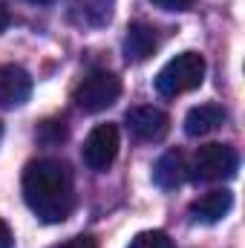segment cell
Returning a JSON list of instances; mask_svg holds the SVG:
<instances>
[{
    "label": "cell",
    "mask_w": 245,
    "mask_h": 248,
    "mask_svg": "<svg viewBox=\"0 0 245 248\" xmlns=\"http://www.w3.org/2000/svg\"><path fill=\"white\" fill-rule=\"evenodd\" d=\"M187 179V162L179 150H168L156 159L153 165V182L162 187V190H173Z\"/></svg>",
    "instance_id": "8fae6325"
},
{
    "label": "cell",
    "mask_w": 245,
    "mask_h": 248,
    "mask_svg": "<svg viewBox=\"0 0 245 248\" xmlns=\"http://www.w3.org/2000/svg\"><path fill=\"white\" fill-rule=\"evenodd\" d=\"M228 119V113L219 107V104H199L193 110H187L184 116V133L190 139H199V136H208L214 130H219Z\"/></svg>",
    "instance_id": "30bf717a"
},
{
    "label": "cell",
    "mask_w": 245,
    "mask_h": 248,
    "mask_svg": "<svg viewBox=\"0 0 245 248\" xmlns=\"http://www.w3.org/2000/svg\"><path fill=\"white\" fill-rule=\"evenodd\" d=\"M32 95V78L17 63L0 66V107H20Z\"/></svg>",
    "instance_id": "52a82bcc"
},
{
    "label": "cell",
    "mask_w": 245,
    "mask_h": 248,
    "mask_svg": "<svg viewBox=\"0 0 245 248\" xmlns=\"http://www.w3.org/2000/svg\"><path fill=\"white\" fill-rule=\"evenodd\" d=\"M26 3H38V6H46V3H52V0H26Z\"/></svg>",
    "instance_id": "ac0fdd59"
},
{
    "label": "cell",
    "mask_w": 245,
    "mask_h": 248,
    "mask_svg": "<svg viewBox=\"0 0 245 248\" xmlns=\"http://www.w3.org/2000/svg\"><path fill=\"white\" fill-rule=\"evenodd\" d=\"M0 248H15V237H12V228L0 219Z\"/></svg>",
    "instance_id": "2e32d148"
},
{
    "label": "cell",
    "mask_w": 245,
    "mask_h": 248,
    "mask_svg": "<svg viewBox=\"0 0 245 248\" xmlns=\"http://www.w3.org/2000/svg\"><path fill=\"white\" fill-rule=\"evenodd\" d=\"M0 136H3V124H0Z\"/></svg>",
    "instance_id": "d6986e66"
},
{
    "label": "cell",
    "mask_w": 245,
    "mask_h": 248,
    "mask_svg": "<svg viewBox=\"0 0 245 248\" xmlns=\"http://www.w3.org/2000/svg\"><path fill=\"white\" fill-rule=\"evenodd\" d=\"M35 136H38L41 141H46V144H58V141L66 139V127H63V122H44L38 127Z\"/></svg>",
    "instance_id": "4fadbf2b"
},
{
    "label": "cell",
    "mask_w": 245,
    "mask_h": 248,
    "mask_svg": "<svg viewBox=\"0 0 245 248\" xmlns=\"http://www.w3.org/2000/svg\"><path fill=\"white\" fill-rule=\"evenodd\" d=\"M119 127L116 124H95L90 130V136L84 139V147H81V156H84V165L95 173H104L116 156H119Z\"/></svg>",
    "instance_id": "5b68a950"
},
{
    "label": "cell",
    "mask_w": 245,
    "mask_h": 248,
    "mask_svg": "<svg viewBox=\"0 0 245 248\" xmlns=\"http://www.w3.org/2000/svg\"><path fill=\"white\" fill-rule=\"evenodd\" d=\"M127 248H176V243L165 231H141L130 240Z\"/></svg>",
    "instance_id": "7c38bea8"
},
{
    "label": "cell",
    "mask_w": 245,
    "mask_h": 248,
    "mask_svg": "<svg viewBox=\"0 0 245 248\" xmlns=\"http://www.w3.org/2000/svg\"><path fill=\"white\" fill-rule=\"evenodd\" d=\"M150 3L159 6V9H165V12H184V9L193 6V0H150Z\"/></svg>",
    "instance_id": "5bb4252c"
},
{
    "label": "cell",
    "mask_w": 245,
    "mask_h": 248,
    "mask_svg": "<svg viewBox=\"0 0 245 248\" xmlns=\"http://www.w3.org/2000/svg\"><path fill=\"white\" fill-rule=\"evenodd\" d=\"M159 46V38H156V29L144 20H136L127 26V38H124V52H127V61H147Z\"/></svg>",
    "instance_id": "9c48e42d"
},
{
    "label": "cell",
    "mask_w": 245,
    "mask_h": 248,
    "mask_svg": "<svg viewBox=\"0 0 245 248\" xmlns=\"http://www.w3.org/2000/svg\"><path fill=\"white\" fill-rule=\"evenodd\" d=\"M234 208V193L231 190H211L205 196H199L193 205H190V217L196 222H205V225H214L219 222L222 217H228V211Z\"/></svg>",
    "instance_id": "ba28073f"
},
{
    "label": "cell",
    "mask_w": 245,
    "mask_h": 248,
    "mask_svg": "<svg viewBox=\"0 0 245 248\" xmlns=\"http://www.w3.org/2000/svg\"><path fill=\"white\" fill-rule=\"evenodd\" d=\"M124 122H127V130L141 141H162L170 130V116L159 107H150V104L130 107Z\"/></svg>",
    "instance_id": "8992f818"
},
{
    "label": "cell",
    "mask_w": 245,
    "mask_h": 248,
    "mask_svg": "<svg viewBox=\"0 0 245 248\" xmlns=\"http://www.w3.org/2000/svg\"><path fill=\"white\" fill-rule=\"evenodd\" d=\"M205 69L208 63L199 52H179L176 58L165 63L156 75V93L165 98H176L182 93H190L196 87H202L205 81Z\"/></svg>",
    "instance_id": "7a4b0ae2"
},
{
    "label": "cell",
    "mask_w": 245,
    "mask_h": 248,
    "mask_svg": "<svg viewBox=\"0 0 245 248\" xmlns=\"http://www.w3.org/2000/svg\"><path fill=\"white\" fill-rule=\"evenodd\" d=\"M55 248H98V243L92 237H72V240H66V243H61Z\"/></svg>",
    "instance_id": "9a60e30c"
},
{
    "label": "cell",
    "mask_w": 245,
    "mask_h": 248,
    "mask_svg": "<svg viewBox=\"0 0 245 248\" xmlns=\"http://www.w3.org/2000/svg\"><path fill=\"white\" fill-rule=\"evenodd\" d=\"M237 165H240V156L231 144H219V141H211V144H202L193 156V179L196 182H222V179H231L237 173Z\"/></svg>",
    "instance_id": "277c9868"
},
{
    "label": "cell",
    "mask_w": 245,
    "mask_h": 248,
    "mask_svg": "<svg viewBox=\"0 0 245 248\" xmlns=\"http://www.w3.org/2000/svg\"><path fill=\"white\" fill-rule=\"evenodd\" d=\"M122 95V81L119 75L107 72V69H95L90 75L81 78V84L75 87V104L84 113H101L107 107H113Z\"/></svg>",
    "instance_id": "3957f363"
},
{
    "label": "cell",
    "mask_w": 245,
    "mask_h": 248,
    "mask_svg": "<svg viewBox=\"0 0 245 248\" xmlns=\"http://www.w3.org/2000/svg\"><path fill=\"white\" fill-rule=\"evenodd\" d=\"M9 23H12V15H9V9H3V6H0V32H3Z\"/></svg>",
    "instance_id": "e0dca14e"
},
{
    "label": "cell",
    "mask_w": 245,
    "mask_h": 248,
    "mask_svg": "<svg viewBox=\"0 0 245 248\" xmlns=\"http://www.w3.org/2000/svg\"><path fill=\"white\" fill-rule=\"evenodd\" d=\"M23 199L29 211L46 222H63L75 208V187L72 170L61 159H38L29 162L23 170Z\"/></svg>",
    "instance_id": "6da1fadb"
}]
</instances>
